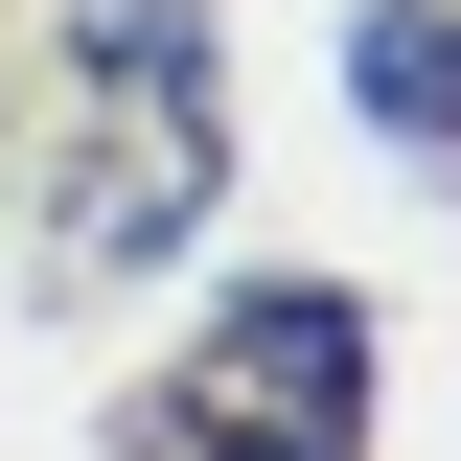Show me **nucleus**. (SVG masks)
Here are the masks:
<instances>
[{"label": "nucleus", "mask_w": 461, "mask_h": 461, "mask_svg": "<svg viewBox=\"0 0 461 461\" xmlns=\"http://www.w3.org/2000/svg\"><path fill=\"white\" fill-rule=\"evenodd\" d=\"M208 185H230V139H208V0H69V208H47V277L162 254Z\"/></svg>", "instance_id": "f257e3e1"}, {"label": "nucleus", "mask_w": 461, "mask_h": 461, "mask_svg": "<svg viewBox=\"0 0 461 461\" xmlns=\"http://www.w3.org/2000/svg\"><path fill=\"white\" fill-rule=\"evenodd\" d=\"M139 461H369V300L254 277L185 346V393H139Z\"/></svg>", "instance_id": "f03ea898"}, {"label": "nucleus", "mask_w": 461, "mask_h": 461, "mask_svg": "<svg viewBox=\"0 0 461 461\" xmlns=\"http://www.w3.org/2000/svg\"><path fill=\"white\" fill-rule=\"evenodd\" d=\"M346 93H369V139H393V162L461 185V0H346Z\"/></svg>", "instance_id": "7ed1b4c3"}]
</instances>
